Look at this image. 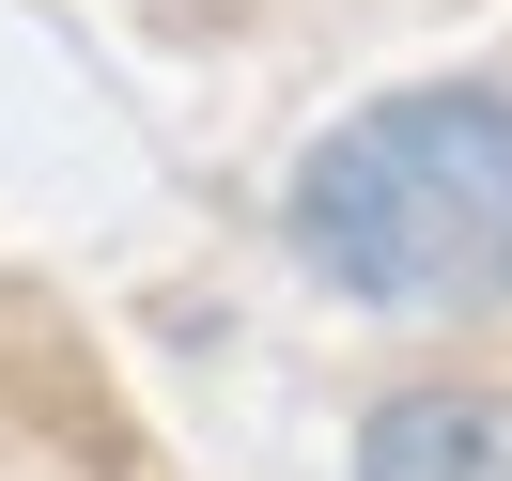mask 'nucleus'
<instances>
[{
    "instance_id": "f257e3e1",
    "label": "nucleus",
    "mask_w": 512,
    "mask_h": 481,
    "mask_svg": "<svg viewBox=\"0 0 512 481\" xmlns=\"http://www.w3.org/2000/svg\"><path fill=\"white\" fill-rule=\"evenodd\" d=\"M280 233L326 295L388 326H481L512 311V94L497 78H419L373 94L295 156Z\"/></svg>"
},
{
    "instance_id": "f03ea898",
    "label": "nucleus",
    "mask_w": 512,
    "mask_h": 481,
    "mask_svg": "<svg viewBox=\"0 0 512 481\" xmlns=\"http://www.w3.org/2000/svg\"><path fill=\"white\" fill-rule=\"evenodd\" d=\"M357 481H512V388L497 373H419L357 419Z\"/></svg>"
}]
</instances>
